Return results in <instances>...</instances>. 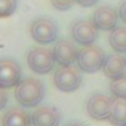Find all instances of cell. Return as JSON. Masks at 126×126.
<instances>
[{
  "instance_id": "1",
  "label": "cell",
  "mask_w": 126,
  "mask_h": 126,
  "mask_svg": "<svg viewBox=\"0 0 126 126\" xmlns=\"http://www.w3.org/2000/svg\"><path fill=\"white\" fill-rule=\"evenodd\" d=\"M45 98V86L36 77H27L21 80L15 88V99L22 107H36Z\"/></svg>"
},
{
  "instance_id": "2",
  "label": "cell",
  "mask_w": 126,
  "mask_h": 126,
  "mask_svg": "<svg viewBox=\"0 0 126 126\" xmlns=\"http://www.w3.org/2000/svg\"><path fill=\"white\" fill-rule=\"evenodd\" d=\"M105 52L96 45H86L82 50H79L77 67L85 73H96L102 68L105 62Z\"/></svg>"
},
{
  "instance_id": "3",
  "label": "cell",
  "mask_w": 126,
  "mask_h": 126,
  "mask_svg": "<svg viewBox=\"0 0 126 126\" xmlns=\"http://www.w3.org/2000/svg\"><path fill=\"white\" fill-rule=\"evenodd\" d=\"M27 64L31 71H34L37 74H47L49 71L53 70L56 61L53 58L52 50L37 46V47L30 49V52L27 55Z\"/></svg>"
},
{
  "instance_id": "4",
  "label": "cell",
  "mask_w": 126,
  "mask_h": 126,
  "mask_svg": "<svg viewBox=\"0 0 126 126\" xmlns=\"http://www.w3.org/2000/svg\"><path fill=\"white\" fill-rule=\"evenodd\" d=\"M55 86L62 92H74L82 85V74L73 65H61L53 74Z\"/></svg>"
},
{
  "instance_id": "5",
  "label": "cell",
  "mask_w": 126,
  "mask_h": 126,
  "mask_svg": "<svg viewBox=\"0 0 126 126\" xmlns=\"http://www.w3.org/2000/svg\"><path fill=\"white\" fill-rule=\"evenodd\" d=\"M31 37L40 43V45H49L53 43L58 37V27L53 19L50 18H37L33 21L30 27Z\"/></svg>"
},
{
  "instance_id": "6",
  "label": "cell",
  "mask_w": 126,
  "mask_h": 126,
  "mask_svg": "<svg viewBox=\"0 0 126 126\" xmlns=\"http://www.w3.org/2000/svg\"><path fill=\"white\" fill-rule=\"evenodd\" d=\"M21 65L12 58L0 59V88L9 89L21 82Z\"/></svg>"
},
{
  "instance_id": "7",
  "label": "cell",
  "mask_w": 126,
  "mask_h": 126,
  "mask_svg": "<svg viewBox=\"0 0 126 126\" xmlns=\"http://www.w3.org/2000/svg\"><path fill=\"white\" fill-rule=\"evenodd\" d=\"M71 37L79 45H92L98 39V28L92 21L82 19L71 25Z\"/></svg>"
},
{
  "instance_id": "8",
  "label": "cell",
  "mask_w": 126,
  "mask_h": 126,
  "mask_svg": "<svg viewBox=\"0 0 126 126\" xmlns=\"http://www.w3.org/2000/svg\"><path fill=\"white\" fill-rule=\"evenodd\" d=\"M111 98L102 94H94L89 96L86 104V111L94 120H105L110 116Z\"/></svg>"
},
{
  "instance_id": "9",
  "label": "cell",
  "mask_w": 126,
  "mask_h": 126,
  "mask_svg": "<svg viewBox=\"0 0 126 126\" xmlns=\"http://www.w3.org/2000/svg\"><path fill=\"white\" fill-rule=\"evenodd\" d=\"M52 53L59 65H71L73 62L77 61V56H79V50L76 45L67 39L58 40L52 49Z\"/></svg>"
},
{
  "instance_id": "10",
  "label": "cell",
  "mask_w": 126,
  "mask_h": 126,
  "mask_svg": "<svg viewBox=\"0 0 126 126\" xmlns=\"http://www.w3.org/2000/svg\"><path fill=\"white\" fill-rule=\"evenodd\" d=\"M33 126H59L61 113L53 105H42L31 114Z\"/></svg>"
},
{
  "instance_id": "11",
  "label": "cell",
  "mask_w": 126,
  "mask_h": 126,
  "mask_svg": "<svg viewBox=\"0 0 126 126\" xmlns=\"http://www.w3.org/2000/svg\"><path fill=\"white\" fill-rule=\"evenodd\" d=\"M117 19H119V14L110 6H99L92 16V22L101 31H111L113 28H116Z\"/></svg>"
},
{
  "instance_id": "12",
  "label": "cell",
  "mask_w": 126,
  "mask_h": 126,
  "mask_svg": "<svg viewBox=\"0 0 126 126\" xmlns=\"http://www.w3.org/2000/svg\"><path fill=\"white\" fill-rule=\"evenodd\" d=\"M102 71L111 80L125 76V73H126V58L122 56L120 53L108 55L105 58L104 65H102Z\"/></svg>"
},
{
  "instance_id": "13",
  "label": "cell",
  "mask_w": 126,
  "mask_h": 126,
  "mask_svg": "<svg viewBox=\"0 0 126 126\" xmlns=\"http://www.w3.org/2000/svg\"><path fill=\"white\" fill-rule=\"evenodd\" d=\"M2 125L3 126H30L33 125V122H31V116L25 110L14 107L3 114Z\"/></svg>"
},
{
  "instance_id": "14",
  "label": "cell",
  "mask_w": 126,
  "mask_h": 126,
  "mask_svg": "<svg viewBox=\"0 0 126 126\" xmlns=\"http://www.w3.org/2000/svg\"><path fill=\"white\" fill-rule=\"evenodd\" d=\"M108 120L114 126H126V99L125 98L116 96L114 99H111Z\"/></svg>"
},
{
  "instance_id": "15",
  "label": "cell",
  "mask_w": 126,
  "mask_h": 126,
  "mask_svg": "<svg viewBox=\"0 0 126 126\" xmlns=\"http://www.w3.org/2000/svg\"><path fill=\"white\" fill-rule=\"evenodd\" d=\"M110 46L119 52L123 53L126 52V27H116L110 31V37H108Z\"/></svg>"
},
{
  "instance_id": "16",
  "label": "cell",
  "mask_w": 126,
  "mask_h": 126,
  "mask_svg": "<svg viewBox=\"0 0 126 126\" xmlns=\"http://www.w3.org/2000/svg\"><path fill=\"white\" fill-rule=\"evenodd\" d=\"M110 91L114 96L126 99V76H122L119 79H113L110 82Z\"/></svg>"
},
{
  "instance_id": "17",
  "label": "cell",
  "mask_w": 126,
  "mask_h": 126,
  "mask_svg": "<svg viewBox=\"0 0 126 126\" xmlns=\"http://www.w3.org/2000/svg\"><path fill=\"white\" fill-rule=\"evenodd\" d=\"M18 8V0H0V18L11 16Z\"/></svg>"
},
{
  "instance_id": "18",
  "label": "cell",
  "mask_w": 126,
  "mask_h": 126,
  "mask_svg": "<svg viewBox=\"0 0 126 126\" xmlns=\"http://www.w3.org/2000/svg\"><path fill=\"white\" fill-rule=\"evenodd\" d=\"M50 3L56 11L64 12V11H68L76 3V0H50Z\"/></svg>"
},
{
  "instance_id": "19",
  "label": "cell",
  "mask_w": 126,
  "mask_h": 126,
  "mask_svg": "<svg viewBox=\"0 0 126 126\" xmlns=\"http://www.w3.org/2000/svg\"><path fill=\"white\" fill-rule=\"evenodd\" d=\"M8 101H9V96H8V94H6V91H5L3 88H0V110H3V108L6 107Z\"/></svg>"
},
{
  "instance_id": "20",
  "label": "cell",
  "mask_w": 126,
  "mask_h": 126,
  "mask_svg": "<svg viewBox=\"0 0 126 126\" xmlns=\"http://www.w3.org/2000/svg\"><path fill=\"white\" fill-rule=\"evenodd\" d=\"M117 14H119V18H120V19L126 24V0H123V2L120 3Z\"/></svg>"
},
{
  "instance_id": "21",
  "label": "cell",
  "mask_w": 126,
  "mask_h": 126,
  "mask_svg": "<svg viewBox=\"0 0 126 126\" xmlns=\"http://www.w3.org/2000/svg\"><path fill=\"white\" fill-rule=\"evenodd\" d=\"M76 3L80 5V6H83V8H91L95 3H98V0H76Z\"/></svg>"
},
{
  "instance_id": "22",
  "label": "cell",
  "mask_w": 126,
  "mask_h": 126,
  "mask_svg": "<svg viewBox=\"0 0 126 126\" xmlns=\"http://www.w3.org/2000/svg\"><path fill=\"white\" fill-rule=\"evenodd\" d=\"M65 126H85V125L80 123V122H70V123H67Z\"/></svg>"
}]
</instances>
